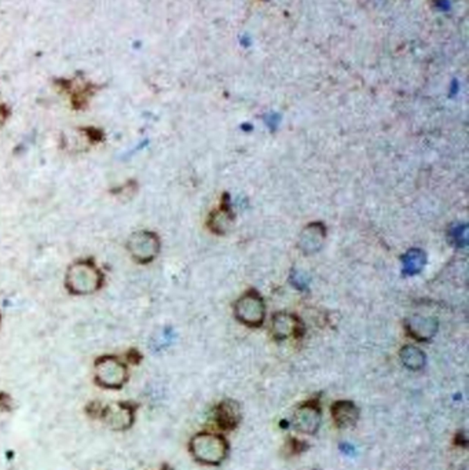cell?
Masks as SVG:
<instances>
[{"mask_svg": "<svg viewBox=\"0 0 469 470\" xmlns=\"http://www.w3.org/2000/svg\"><path fill=\"white\" fill-rule=\"evenodd\" d=\"M230 444L223 435L200 432L190 439L189 451L193 460L205 467H218L229 455Z\"/></svg>", "mask_w": 469, "mask_h": 470, "instance_id": "cell-1", "label": "cell"}, {"mask_svg": "<svg viewBox=\"0 0 469 470\" xmlns=\"http://www.w3.org/2000/svg\"><path fill=\"white\" fill-rule=\"evenodd\" d=\"M103 285V274L89 259L75 261L67 271L65 286L69 293L87 296L98 292Z\"/></svg>", "mask_w": 469, "mask_h": 470, "instance_id": "cell-2", "label": "cell"}, {"mask_svg": "<svg viewBox=\"0 0 469 470\" xmlns=\"http://www.w3.org/2000/svg\"><path fill=\"white\" fill-rule=\"evenodd\" d=\"M94 380L105 390H121L128 381V367L119 356L103 355L95 360Z\"/></svg>", "mask_w": 469, "mask_h": 470, "instance_id": "cell-3", "label": "cell"}, {"mask_svg": "<svg viewBox=\"0 0 469 470\" xmlns=\"http://www.w3.org/2000/svg\"><path fill=\"white\" fill-rule=\"evenodd\" d=\"M235 319L248 327H260L264 322L266 306L260 293L255 289L244 293L235 304Z\"/></svg>", "mask_w": 469, "mask_h": 470, "instance_id": "cell-4", "label": "cell"}, {"mask_svg": "<svg viewBox=\"0 0 469 470\" xmlns=\"http://www.w3.org/2000/svg\"><path fill=\"white\" fill-rule=\"evenodd\" d=\"M161 242L156 233L141 230L130 235L127 249L134 261L139 264L152 263L160 253Z\"/></svg>", "mask_w": 469, "mask_h": 470, "instance_id": "cell-5", "label": "cell"}, {"mask_svg": "<svg viewBox=\"0 0 469 470\" xmlns=\"http://www.w3.org/2000/svg\"><path fill=\"white\" fill-rule=\"evenodd\" d=\"M138 406L130 401H119L102 407L99 418L112 430H128L135 424Z\"/></svg>", "mask_w": 469, "mask_h": 470, "instance_id": "cell-6", "label": "cell"}, {"mask_svg": "<svg viewBox=\"0 0 469 470\" xmlns=\"http://www.w3.org/2000/svg\"><path fill=\"white\" fill-rule=\"evenodd\" d=\"M322 422V411L315 400L300 404L293 414V425L303 435H315Z\"/></svg>", "mask_w": 469, "mask_h": 470, "instance_id": "cell-7", "label": "cell"}, {"mask_svg": "<svg viewBox=\"0 0 469 470\" xmlns=\"http://www.w3.org/2000/svg\"><path fill=\"white\" fill-rule=\"evenodd\" d=\"M305 331L302 320L291 313H277L271 317V334L275 340L300 337Z\"/></svg>", "mask_w": 469, "mask_h": 470, "instance_id": "cell-8", "label": "cell"}, {"mask_svg": "<svg viewBox=\"0 0 469 470\" xmlns=\"http://www.w3.org/2000/svg\"><path fill=\"white\" fill-rule=\"evenodd\" d=\"M326 227L323 223H310L303 229V232L299 235L298 246L300 252L306 256L315 254L319 252L326 241Z\"/></svg>", "mask_w": 469, "mask_h": 470, "instance_id": "cell-9", "label": "cell"}, {"mask_svg": "<svg viewBox=\"0 0 469 470\" xmlns=\"http://www.w3.org/2000/svg\"><path fill=\"white\" fill-rule=\"evenodd\" d=\"M214 418L222 430H235L242 419L241 406L235 400L226 399L215 407Z\"/></svg>", "mask_w": 469, "mask_h": 470, "instance_id": "cell-10", "label": "cell"}, {"mask_svg": "<svg viewBox=\"0 0 469 470\" xmlns=\"http://www.w3.org/2000/svg\"><path fill=\"white\" fill-rule=\"evenodd\" d=\"M330 414L334 425L340 429L354 428L361 417V411L354 401L339 400L330 407Z\"/></svg>", "mask_w": 469, "mask_h": 470, "instance_id": "cell-11", "label": "cell"}, {"mask_svg": "<svg viewBox=\"0 0 469 470\" xmlns=\"http://www.w3.org/2000/svg\"><path fill=\"white\" fill-rule=\"evenodd\" d=\"M235 223V214L230 205V197L228 194L223 195L222 204L218 209H215L208 218V227L214 234H228Z\"/></svg>", "mask_w": 469, "mask_h": 470, "instance_id": "cell-12", "label": "cell"}, {"mask_svg": "<svg viewBox=\"0 0 469 470\" xmlns=\"http://www.w3.org/2000/svg\"><path fill=\"white\" fill-rule=\"evenodd\" d=\"M407 334L417 341H429L438 331V320L429 316H411L404 323Z\"/></svg>", "mask_w": 469, "mask_h": 470, "instance_id": "cell-13", "label": "cell"}, {"mask_svg": "<svg viewBox=\"0 0 469 470\" xmlns=\"http://www.w3.org/2000/svg\"><path fill=\"white\" fill-rule=\"evenodd\" d=\"M399 356H400L402 365L411 372L423 370L427 363L425 354L418 347H414V345L403 347L399 352Z\"/></svg>", "mask_w": 469, "mask_h": 470, "instance_id": "cell-14", "label": "cell"}, {"mask_svg": "<svg viewBox=\"0 0 469 470\" xmlns=\"http://www.w3.org/2000/svg\"><path fill=\"white\" fill-rule=\"evenodd\" d=\"M427 263V254L421 249H410L402 259L403 274L404 275H416L423 271Z\"/></svg>", "mask_w": 469, "mask_h": 470, "instance_id": "cell-15", "label": "cell"}, {"mask_svg": "<svg viewBox=\"0 0 469 470\" xmlns=\"http://www.w3.org/2000/svg\"><path fill=\"white\" fill-rule=\"evenodd\" d=\"M449 236L454 245L459 247H464L468 245V226L467 225H457L452 227Z\"/></svg>", "mask_w": 469, "mask_h": 470, "instance_id": "cell-16", "label": "cell"}, {"mask_svg": "<svg viewBox=\"0 0 469 470\" xmlns=\"http://www.w3.org/2000/svg\"><path fill=\"white\" fill-rule=\"evenodd\" d=\"M14 408V403L12 399L8 393L0 392V411L1 412H10Z\"/></svg>", "mask_w": 469, "mask_h": 470, "instance_id": "cell-17", "label": "cell"}, {"mask_svg": "<svg viewBox=\"0 0 469 470\" xmlns=\"http://www.w3.org/2000/svg\"><path fill=\"white\" fill-rule=\"evenodd\" d=\"M307 278L302 274V272H295L293 275H292V284L299 289V290H305L306 288H307Z\"/></svg>", "mask_w": 469, "mask_h": 470, "instance_id": "cell-18", "label": "cell"}, {"mask_svg": "<svg viewBox=\"0 0 469 470\" xmlns=\"http://www.w3.org/2000/svg\"><path fill=\"white\" fill-rule=\"evenodd\" d=\"M8 110H7V107H4V106H0V128L4 125V123H6V120H7V117H8Z\"/></svg>", "mask_w": 469, "mask_h": 470, "instance_id": "cell-19", "label": "cell"}, {"mask_svg": "<svg viewBox=\"0 0 469 470\" xmlns=\"http://www.w3.org/2000/svg\"><path fill=\"white\" fill-rule=\"evenodd\" d=\"M161 470H172V469H169V467H167V465H164V467H162V469H161Z\"/></svg>", "mask_w": 469, "mask_h": 470, "instance_id": "cell-20", "label": "cell"}, {"mask_svg": "<svg viewBox=\"0 0 469 470\" xmlns=\"http://www.w3.org/2000/svg\"><path fill=\"white\" fill-rule=\"evenodd\" d=\"M0 322H1V316H0Z\"/></svg>", "mask_w": 469, "mask_h": 470, "instance_id": "cell-21", "label": "cell"}]
</instances>
